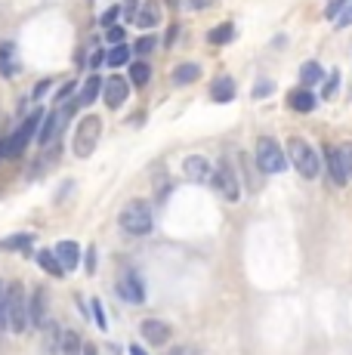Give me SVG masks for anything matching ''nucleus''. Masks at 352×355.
I'll return each instance as SVG.
<instances>
[{
	"label": "nucleus",
	"instance_id": "1",
	"mask_svg": "<svg viewBox=\"0 0 352 355\" xmlns=\"http://www.w3.org/2000/svg\"><path fill=\"white\" fill-rule=\"evenodd\" d=\"M118 222H121V229L133 238H142V235L151 232V226H155V216H151V204L149 201H130L127 207L121 210V216H118Z\"/></svg>",
	"mask_w": 352,
	"mask_h": 355
},
{
	"label": "nucleus",
	"instance_id": "2",
	"mask_svg": "<svg viewBox=\"0 0 352 355\" xmlns=\"http://www.w3.org/2000/svg\"><path fill=\"white\" fill-rule=\"evenodd\" d=\"M288 157L303 180H315V176L322 173V157H318L315 148H312L306 140H300V136H294V140L288 142Z\"/></svg>",
	"mask_w": 352,
	"mask_h": 355
},
{
	"label": "nucleus",
	"instance_id": "3",
	"mask_svg": "<svg viewBox=\"0 0 352 355\" xmlns=\"http://www.w3.org/2000/svg\"><path fill=\"white\" fill-rule=\"evenodd\" d=\"M6 327L12 334H22L31 327V318H28V300H25V291L19 281H12L6 287Z\"/></svg>",
	"mask_w": 352,
	"mask_h": 355
},
{
	"label": "nucleus",
	"instance_id": "4",
	"mask_svg": "<svg viewBox=\"0 0 352 355\" xmlns=\"http://www.w3.org/2000/svg\"><path fill=\"white\" fill-rule=\"evenodd\" d=\"M102 136V117L99 115H84L81 124L75 130V140H71V148H75L77 157H90L96 152V142Z\"/></svg>",
	"mask_w": 352,
	"mask_h": 355
},
{
	"label": "nucleus",
	"instance_id": "5",
	"mask_svg": "<svg viewBox=\"0 0 352 355\" xmlns=\"http://www.w3.org/2000/svg\"><path fill=\"white\" fill-rule=\"evenodd\" d=\"M257 167L269 176L288 170V155L281 152V146H278L272 136H260V140H257Z\"/></svg>",
	"mask_w": 352,
	"mask_h": 355
},
{
	"label": "nucleus",
	"instance_id": "6",
	"mask_svg": "<svg viewBox=\"0 0 352 355\" xmlns=\"http://www.w3.org/2000/svg\"><path fill=\"white\" fill-rule=\"evenodd\" d=\"M77 108V102H71V105H59L56 111H50V115L41 121V130H37V142L46 148V146H56V140L62 136V130H65V124H68V117H71V111Z\"/></svg>",
	"mask_w": 352,
	"mask_h": 355
},
{
	"label": "nucleus",
	"instance_id": "7",
	"mask_svg": "<svg viewBox=\"0 0 352 355\" xmlns=\"http://www.w3.org/2000/svg\"><path fill=\"white\" fill-rule=\"evenodd\" d=\"M41 117H44V111H31V115L25 117L22 127L6 140V157H16V155H22L25 148H28V142L35 140V133L41 130Z\"/></svg>",
	"mask_w": 352,
	"mask_h": 355
},
{
	"label": "nucleus",
	"instance_id": "8",
	"mask_svg": "<svg viewBox=\"0 0 352 355\" xmlns=\"http://www.w3.org/2000/svg\"><path fill=\"white\" fill-rule=\"evenodd\" d=\"M214 189L223 195L225 201H238L241 198V182H238V173H235V167H232L229 161H220L214 167Z\"/></svg>",
	"mask_w": 352,
	"mask_h": 355
},
{
	"label": "nucleus",
	"instance_id": "9",
	"mask_svg": "<svg viewBox=\"0 0 352 355\" xmlns=\"http://www.w3.org/2000/svg\"><path fill=\"white\" fill-rule=\"evenodd\" d=\"M118 297L127 300V303H133V306L145 303V281L139 278L136 269H127V272L118 278Z\"/></svg>",
	"mask_w": 352,
	"mask_h": 355
},
{
	"label": "nucleus",
	"instance_id": "10",
	"mask_svg": "<svg viewBox=\"0 0 352 355\" xmlns=\"http://www.w3.org/2000/svg\"><path fill=\"white\" fill-rule=\"evenodd\" d=\"M127 96H130V84L124 81L121 75H111L109 81L102 84V99L109 108H121V105L127 102Z\"/></svg>",
	"mask_w": 352,
	"mask_h": 355
},
{
	"label": "nucleus",
	"instance_id": "11",
	"mask_svg": "<svg viewBox=\"0 0 352 355\" xmlns=\"http://www.w3.org/2000/svg\"><path fill=\"white\" fill-rule=\"evenodd\" d=\"M139 334H142L145 343H151V346H164L170 337H174L170 325L167 321H161V318H145L142 325H139Z\"/></svg>",
	"mask_w": 352,
	"mask_h": 355
},
{
	"label": "nucleus",
	"instance_id": "12",
	"mask_svg": "<svg viewBox=\"0 0 352 355\" xmlns=\"http://www.w3.org/2000/svg\"><path fill=\"white\" fill-rule=\"evenodd\" d=\"M183 170L192 182H210L214 180V164H210L204 155H189L183 161Z\"/></svg>",
	"mask_w": 352,
	"mask_h": 355
},
{
	"label": "nucleus",
	"instance_id": "13",
	"mask_svg": "<svg viewBox=\"0 0 352 355\" xmlns=\"http://www.w3.org/2000/svg\"><path fill=\"white\" fill-rule=\"evenodd\" d=\"M324 170H328V180L334 182L337 189H343L349 182V173H346V167H343V161H340V152L337 148H324Z\"/></svg>",
	"mask_w": 352,
	"mask_h": 355
},
{
	"label": "nucleus",
	"instance_id": "14",
	"mask_svg": "<svg viewBox=\"0 0 352 355\" xmlns=\"http://www.w3.org/2000/svg\"><path fill=\"white\" fill-rule=\"evenodd\" d=\"M288 105H290L294 111H300V115H309V111H315L318 96L312 93L309 87H303V84H300L297 90H290V93H288Z\"/></svg>",
	"mask_w": 352,
	"mask_h": 355
},
{
	"label": "nucleus",
	"instance_id": "15",
	"mask_svg": "<svg viewBox=\"0 0 352 355\" xmlns=\"http://www.w3.org/2000/svg\"><path fill=\"white\" fill-rule=\"evenodd\" d=\"M130 22H136L139 28H155V25L161 22V6H158L155 0H145V3L139 6L136 12H133Z\"/></svg>",
	"mask_w": 352,
	"mask_h": 355
},
{
	"label": "nucleus",
	"instance_id": "16",
	"mask_svg": "<svg viewBox=\"0 0 352 355\" xmlns=\"http://www.w3.org/2000/svg\"><path fill=\"white\" fill-rule=\"evenodd\" d=\"M56 256L65 266V272H75V269L81 266V247H77V241H59Z\"/></svg>",
	"mask_w": 352,
	"mask_h": 355
},
{
	"label": "nucleus",
	"instance_id": "17",
	"mask_svg": "<svg viewBox=\"0 0 352 355\" xmlns=\"http://www.w3.org/2000/svg\"><path fill=\"white\" fill-rule=\"evenodd\" d=\"M210 99L214 102H232L235 99V81H232L229 75H220L214 84H210Z\"/></svg>",
	"mask_w": 352,
	"mask_h": 355
},
{
	"label": "nucleus",
	"instance_id": "18",
	"mask_svg": "<svg viewBox=\"0 0 352 355\" xmlns=\"http://www.w3.org/2000/svg\"><path fill=\"white\" fill-rule=\"evenodd\" d=\"M41 331H44V355H59L62 352V331H59L56 321H46Z\"/></svg>",
	"mask_w": 352,
	"mask_h": 355
},
{
	"label": "nucleus",
	"instance_id": "19",
	"mask_svg": "<svg viewBox=\"0 0 352 355\" xmlns=\"http://www.w3.org/2000/svg\"><path fill=\"white\" fill-rule=\"evenodd\" d=\"M28 318H31V327H44L46 325V300H44V291H35L28 300Z\"/></svg>",
	"mask_w": 352,
	"mask_h": 355
},
{
	"label": "nucleus",
	"instance_id": "20",
	"mask_svg": "<svg viewBox=\"0 0 352 355\" xmlns=\"http://www.w3.org/2000/svg\"><path fill=\"white\" fill-rule=\"evenodd\" d=\"M198 77H201V65L195 62H183L174 68V84L176 87H189V84H195Z\"/></svg>",
	"mask_w": 352,
	"mask_h": 355
},
{
	"label": "nucleus",
	"instance_id": "21",
	"mask_svg": "<svg viewBox=\"0 0 352 355\" xmlns=\"http://www.w3.org/2000/svg\"><path fill=\"white\" fill-rule=\"evenodd\" d=\"M102 84H105V81L96 75V71H93V75L87 77V84L81 87V93H77V99H75V102H77V105H90V102H96V96L102 93Z\"/></svg>",
	"mask_w": 352,
	"mask_h": 355
},
{
	"label": "nucleus",
	"instance_id": "22",
	"mask_svg": "<svg viewBox=\"0 0 352 355\" xmlns=\"http://www.w3.org/2000/svg\"><path fill=\"white\" fill-rule=\"evenodd\" d=\"M232 41H235V25L232 22H223L207 31V44H214V47H225V44H232Z\"/></svg>",
	"mask_w": 352,
	"mask_h": 355
},
{
	"label": "nucleus",
	"instance_id": "23",
	"mask_svg": "<svg viewBox=\"0 0 352 355\" xmlns=\"http://www.w3.org/2000/svg\"><path fill=\"white\" fill-rule=\"evenodd\" d=\"M37 262H41V269H44V272H50L53 278H65V266L59 262L56 251H41V253H37Z\"/></svg>",
	"mask_w": 352,
	"mask_h": 355
},
{
	"label": "nucleus",
	"instance_id": "24",
	"mask_svg": "<svg viewBox=\"0 0 352 355\" xmlns=\"http://www.w3.org/2000/svg\"><path fill=\"white\" fill-rule=\"evenodd\" d=\"M16 47H12V41H3L0 44V75L3 77H12L16 75Z\"/></svg>",
	"mask_w": 352,
	"mask_h": 355
},
{
	"label": "nucleus",
	"instance_id": "25",
	"mask_svg": "<svg viewBox=\"0 0 352 355\" xmlns=\"http://www.w3.org/2000/svg\"><path fill=\"white\" fill-rule=\"evenodd\" d=\"M322 77H324V71H322V65H318L315 59H309V62L300 65V84L303 87H312V84H318Z\"/></svg>",
	"mask_w": 352,
	"mask_h": 355
},
{
	"label": "nucleus",
	"instance_id": "26",
	"mask_svg": "<svg viewBox=\"0 0 352 355\" xmlns=\"http://www.w3.org/2000/svg\"><path fill=\"white\" fill-rule=\"evenodd\" d=\"M130 52H133V50L127 47V44H115V47L105 52V62H109L111 68H124V65L130 62Z\"/></svg>",
	"mask_w": 352,
	"mask_h": 355
},
{
	"label": "nucleus",
	"instance_id": "27",
	"mask_svg": "<svg viewBox=\"0 0 352 355\" xmlns=\"http://www.w3.org/2000/svg\"><path fill=\"white\" fill-rule=\"evenodd\" d=\"M59 355H84V337L75 331H65L62 334V352Z\"/></svg>",
	"mask_w": 352,
	"mask_h": 355
},
{
	"label": "nucleus",
	"instance_id": "28",
	"mask_svg": "<svg viewBox=\"0 0 352 355\" xmlns=\"http://www.w3.org/2000/svg\"><path fill=\"white\" fill-rule=\"evenodd\" d=\"M130 81L136 84V87H145V84L151 81V65L145 62V59H139V62L130 65Z\"/></svg>",
	"mask_w": 352,
	"mask_h": 355
},
{
	"label": "nucleus",
	"instance_id": "29",
	"mask_svg": "<svg viewBox=\"0 0 352 355\" xmlns=\"http://www.w3.org/2000/svg\"><path fill=\"white\" fill-rule=\"evenodd\" d=\"M31 235H10V238L6 241H0V247H3V251H22V253H28L31 251Z\"/></svg>",
	"mask_w": 352,
	"mask_h": 355
},
{
	"label": "nucleus",
	"instance_id": "30",
	"mask_svg": "<svg viewBox=\"0 0 352 355\" xmlns=\"http://www.w3.org/2000/svg\"><path fill=\"white\" fill-rule=\"evenodd\" d=\"M340 90V71H331V77H324V87H322V96L331 99V96Z\"/></svg>",
	"mask_w": 352,
	"mask_h": 355
},
{
	"label": "nucleus",
	"instance_id": "31",
	"mask_svg": "<svg viewBox=\"0 0 352 355\" xmlns=\"http://www.w3.org/2000/svg\"><path fill=\"white\" fill-rule=\"evenodd\" d=\"M155 44H158V41H155L151 35H142L136 44H133V52H139V56H149V52L155 50Z\"/></svg>",
	"mask_w": 352,
	"mask_h": 355
},
{
	"label": "nucleus",
	"instance_id": "32",
	"mask_svg": "<svg viewBox=\"0 0 352 355\" xmlns=\"http://www.w3.org/2000/svg\"><path fill=\"white\" fill-rule=\"evenodd\" d=\"M349 3L352 0H328V6H324V19H337Z\"/></svg>",
	"mask_w": 352,
	"mask_h": 355
},
{
	"label": "nucleus",
	"instance_id": "33",
	"mask_svg": "<svg viewBox=\"0 0 352 355\" xmlns=\"http://www.w3.org/2000/svg\"><path fill=\"white\" fill-rule=\"evenodd\" d=\"M105 41H109V44H124V41H127V31H124V25H111V28L105 31Z\"/></svg>",
	"mask_w": 352,
	"mask_h": 355
},
{
	"label": "nucleus",
	"instance_id": "34",
	"mask_svg": "<svg viewBox=\"0 0 352 355\" xmlns=\"http://www.w3.org/2000/svg\"><path fill=\"white\" fill-rule=\"evenodd\" d=\"M90 312H93V318H96L99 331H105V327H109V321H105V312H102V300H93V303H90Z\"/></svg>",
	"mask_w": 352,
	"mask_h": 355
},
{
	"label": "nucleus",
	"instance_id": "35",
	"mask_svg": "<svg viewBox=\"0 0 352 355\" xmlns=\"http://www.w3.org/2000/svg\"><path fill=\"white\" fill-rule=\"evenodd\" d=\"M272 90H275V84L263 77V81L254 84V99H266V96H272Z\"/></svg>",
	"mask_w": 352,
	"mask_h": 355
},
{
	"label": "nucleus",
	"instance_id": "36",
	"mask_svg": "<svg viewBox=\"0 0 352 355\" xmlns=\"http://www.w3.org/2000/svg\"><path fill=\"white\" fill-rule=\"evenodd\" d=\"M337 152H340V161H343V167H346V173L352 176V140L337 146Z\"/></svg>",
	"mask_w": 352,
	"mask_h": 355
},
{
	"label": "nucleus",
	"instance_id": "37",
	"mask_svg": "<svg viewBox=\"0 0 352 355\" xmlns=\"http://www.w3.org/2000/svg\"><path fill=\"white\" fill-rule=\"evenodd\" d=\"M118 16H121V6H109V10L102 12V19H99V22H102L105 28H111V25L118 22Z\"/></svg>",
	"mask_w": 352,
	"mask_h": 355
},
{
	"label": "nucleus",
	"instance_id": "38",
	"mask_svg": "<svg viewBox=\"0 0 352 355\" xmlns=\"http://www.w3.org/2000/svg\"><path fill=\"white\" fill-rule=\"evenodd\" d=\"M0 331H6V291L0 285Z\"/></svg>",
	"mask_w": 352,
	"mask_h": 355
},
{
	"label": "nucleus",
	"instance_id": "39",
	"mask_svg": "<svg viewBox=\"0 0 352 355\" xmlns=\"http://www.w3.org/2000/svg\"><path fill=\"white\" fill-rule=\"evenodd\" d=\"M75 90H77V84H75V81H71V84H65V87H62V93H56V102H59V105H62V102H68V96L75 93Z\"/></svg>",
	"mask_w": 352,
	"mask_h": 355
},
{
	"label": "nucleus",
	"instance_id": "40",
	"mask_svg": "<svg viewBox=\"0 0 352 355\" xmlns=\"http://www.w3.org/2000/svg\"><path fill=\"white\" fill-rule=\"evenodd\" d=\"M337 25H340V28H349V25H352V3L340 12V22H337Z\"/></svg>",
	"mask_w": 352,
	"mask_h": 355
},
{
	"label": "nucleus",
	"instance_id": "41",
	"mask_svg": "<svg viewBox=\"0 0 352 355\" xmlns=\"http://www.w3.org/2000/svg\"><path fill=\"white\" fill-rule=\"evenodd\" d=\"M102 62H105V52H102V50H96V52H93V56H90V68L96 71Z\"/></svg>",
	"mask_w": 352,
	"mask_h": 355
},
{
	"label": "nucleus",
	"instance_id": "42",
	"mask_svg": "<svg viewBox=\"0 0 352 355\" xmlns=\"http://www.w3.org/2000/svg\"><path fill=\"white\" fill-rule=\"evenodd\" d=\"M87 275H96V247L87 251Z\"/></svg>",
	"mask_w": 352,
	"mask_h": 355
},
{
	"label": "nucleus",
	"instance_id": "43",
	"mask_svg": "<svg viewBox=\"0 0 352 355\" xmlns=\"http://www.w3.org/2000/svg\"><path fill=\"white\" fill-rule=\"evenodd\" d=\"M50 87H53V81H50V77L37 84V87H35V99H41V96H44V93H46V90H50Z\"/></svg>",
	"mask_w": 352,
	"mask_h": 355
},
{
	"label": "nucleus",
	"instance_id": "44",
	"mask_svg": "<svg viewBox=\"0 0 352 355\" xmlns=\"http://www.w3.org/2000/svg\"><path fill=\"white\" fill-rule=\"evenodd\" d=\"M167 355H198V349H192V346H176V349H170Z\"/></svg>",
	"mask_w": 352,
	"mask_h": 355
},
{
	"label": "nucleus",
	"instance_id": "45",
	"mask_svg": "<svg viewBox=\"0 0 352 355\" xmlns=\"http://www.w3.org/2000/svg\"><path fill=\"white\" fill-rule=\"evenodd\" d=\"M210 3H214V0H189V6H192V10H207Z\"/></svg>",
	"mask_w": 352,
	"mask_h": 355
},
{
	"label": "nucleus",
	"instance_id": "46",
	"mask_svg": "<svg viewBox=\"0 0 352 355\" xmlns=\"http://www.w3.org/2000/svg\"><path fill=\"white\" fill-rule=\"evenodd\" d=\"M176 35H179V28H176V25H174V28H170V31H167V47H174Z\"/></svg>",
	"mask_w": 352,
	"mask_h": 355
},
{
	"label": "nucleus",
	"instance_id": "47",
	"mask_svg": "<svg viewBox=\"0 0 352 355\" xmlns=\"http://www.w3.org/2000/svg\"><path fill=\"white\" fill-rule=\"evenodd\" d=\"M130 355H149V352H145L142 346H130Z\"/></svg>",
	"mask_w": 352,
	"mask_h": 355
},
{
	"label": "nucleus",
	"instance_id": "48",
	"mask_svg": "<svg viewBox=\"0 0 352 355\" xmlns=\"http://www.w3.org/2000/svg\"><path fill=\"white\" fill-rule=\"evenodd\" d=\"M84 355H99V352H96V346H84Z\"/></svg>",
	"mask_w": 352,
	"mask_h": 355
},
{
	"label": "nucleus",
	"instance_id": "49",
	"mask_svg": "<svg viewBox=\"0 0 352 355\" xmlns=\"http://www.w3.org/2000/svg\"><path fill=\"white\" fill-rule=\"evenodd\" d=\"M0 157H6V140H0Z\"/></svg>",
	"mask_w": 352,
	"mask_h": 355
},
{
	"label": "nucleus",
	"instance_id": "50",
	"mask_svg": "<svg viewBox=\"0 0 352 355\" xmlns=\"http://www.w3.org/2000/svg\"><path fill=\"white\" fill-rule=\"evenodd\" d=\"M167 6H170V10H176V6H179V0H167Z\"/></svg>",
	"mask_w": 352,
	"mask_h": 355
}]
</instances>
